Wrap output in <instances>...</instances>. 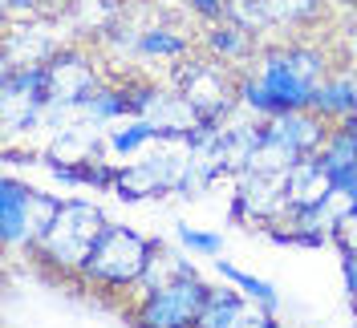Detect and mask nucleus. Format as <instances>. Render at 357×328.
I'll use <instances>...</instances> for the list:
<instances>
[{
    "mask_svg": "<svg viewBox=\"0 0 357 328\" xmlns=\"http://www.w3.org/2000/svg\"><path fill=\"white\" fill-rule=\"evenodd\" d=\"M337 69L329 45L317 37L264 41L260 53L240 69V109L252 118H276L284 109H309L312 89Z\"/></svg>",
    "mask_w": 357,
    "mask_h": 328,
    "instance_id": "1",
    "label": "nucleus"
},
{
    "mask_svg": "<svg viewBox=\"0 0 357 328\" xmlns=\"http://www.w3.org/2000/svg\"><path fill=\"white\" fill-rule=\"evenodd\" d=\"M155 247H158V240L142 235L138 227L110 223L98 235L89 260L82 263L77 284L98 288L106 296H134L138 284H142V276H146V267H151V260H155Z\"/></svg>",
    "mask_w": 357,
    "mask_h": 328,
    "instance_id": "2",
    "label": "nucleus"
},
{
    "mask_svg": "<svg viewBox=\"0 0 357 328\" xmlns=\"http://www.w3.org/2000/svg\"><path fill=\"white\" fill-rule=\"evenodd\" d=\"M106 227H110V219L93 198H61V211L49 223V231L37 240L33 260L61 280H77L82 263L89 260L93 243Z\"/></svg>",
    "mask_w": 357,
    "mask_h": 328,
    "instance_id": "3",
    "label": "nucleus"
},
{
    "mask_svg": "<svg viewBox=\"0 0 357 328\" xmlns=\"http://www.w3.org/2000/svg\"><path fill=\"white\" fill-rule=\"evenodd\" d=\"M61 198L66 195L41 191L29 178H17L13 171L0 178V240H4V251L33 256L37 240L49 231V223L61 211Z\"/></svg>",
    "mask_w": 357,
    "mask_h": 328,
    "instance_id": "4",
    "label": "nucleus"
},
{
    "mask_svg": "<svg viewBox=\"0 0 357 328\" xmlns=\"http://www.w3.org/2000/svg\"><path fill=\"white\" fill-rule=\"evenodd\" d=\"M167 81L183 89V97L199 109L203 122H227L240 109V69L203 53V49L183 57L167 73Z\"/></svg>",
    "mask_w": 357,
    "mask_h": 328,
    "instance_id": "5",
    "label": "nucleus"
},
{
    "mask_svg": "<svg viewBox=\"0 0 357 328\" xmlns=\"http://www.w3.org/2000/svg\"><path fill=\"white\" fill-rule=\"evenodd\" d=\"M207 292H211V284L195 267L187 276H175V280L158 284L155 292L138 296L130 308V320L134 328H195L203 304H207Z\"/></svg>",
    "mask_w": 357,
    "mask_h": 328,
    "instance_id": "6",
    "label": "nucleus"
},
{
    "mask_svg": "<svg viewBox=\"0 0 357 328\" xmlns=\"http://www.w3.org/2000/svg\"><path fill=\"white\" fill-rule=\"evenodd\" d=\"M134 97V118L151 122L162 138H191V134L203 126L199 109L183 97V89L171 86L167 77H142V73H130L126 77Z\"/></svg>",
    "mask_w": 357,
    "mask_h": 328,
    "instance_id": "7",
    "label": "nucleus"
},
{
    "mask_svg": "<svg viewBox=\"0 0 357 328\" xmlns=\"http://www.w3.org/2000/svg\"><path fill=\"white\" fill-rule=\"evenodd\" d=\"M110 77V69L102 61V53L93 49V41H69L61 45L49 61H45V81H49V106L77 109L82 97H89L93 89Z\"/></svg>",
    "mask_w": 357,
    "mask_h": 328,
    "instance_id": "8",
    "label": "nucleus"
},
{
    "mask_svg": "<svg viewBox=\"0 0 357 328\" xmlns=\"http://www.w3.org/2000/svg\"><path fill=\"white\" fill-rule=\"evenodd\" d=\"M66 17H33L21 24H4V45H0V69H21V65H45L66 37Z\"/></svg>",
    "mask_w": 357,
    "mask_h": 328,
    "instance_id": "9",
    "label": "nucleus"
},
{
    "mask_svg": "<svg viewBox=\"0 0 357 328\" xmlns=\"http://www.w3.org/2000/svg\"><path fill=\"white\" fill-rule=\"evenodd\" d=\"M268 320H272V312L260 304H252L231 284H223V288L211 284L207 304H203L195 328H268Z\"/></svg>",
    "mask_w": 357,
    "mask_h": 328,
    "instance_id": "10",
    "label": "nucleus"
},
{
    "mask_svg": "<svg viewBox=\"0 0 357 328\" xmlns=\"http://www.w3.org/2000/svg\"><path fill=\"white\" fill-rule=\"evenodd\" d=\"M329 122L321 118V114H312V109H284V114H276V118H268L264 122V134L268 138H276V142H284L296 158H309L325 146V138H329Z\"/></svg>",
    "mask_w": 357,
    "mask_h": 328,
    "instance_id": "11",
    "label": "nucleus"
},
{
    "mask_svg": "<svg viewBox=\"0 0 357 328\" xmlns=\"http://www.w3.org/2000/svg\"><path fill=\"white\" fill-rule=\"evenodd\" d=\"M260 37L256 33H248L244 24H236V21H215V24H203V33H199V49L203 53H211V57H220V61H227V65H236V69H244L256 53H260Z\"/></svg>",
    "mask_w": 357,
    "mask_h": 328,
    "instance_id": "12",
    "label": "nucleus"
},
{
    "mask_svg": "<svg viewBox=\"0 0 357 328\" xmlns=\"http://www.w3.org/2000/svg\"><path fill=\"white\" fill-rule=\"evenodd\" d=\"M312 114H321L329 126L337 122H349L357 114V77L349 65H337L321 86L312 89V102H309Z\"/></svg>",
    "mask_w": 357,
    "mask_h": 328,
    "instance_id": "13",
    "label": "nucleus"
},
{
    "mask_svg": "<svg viewBox=\"0 0 357 328\" xmlns=\"http://www.w3.org/2000/svg\"><path fill=\"white\" fill-rule=\"evenodd\" d=\"M158 138H162V134H158L151 122L126 118V122H118V126H110V130H102V154L110 158L114 166H126V162H138Z\"/></svg>",
    "mask_w": 357,
    "mask_h": 328,
    "instance_id": "14",
    "label": "nucleus"
},
{
    "mask_svg": "<svg viewBox=\"0 0 357 328\" xmlns=\"http://www.w3.org/2000/svg\"><path fill=\"white\" fill-rule=\"evenodd\" d=\"M317 158H321V166L333 175V182L341 187V191H349L357 178V122L349 118V122H337L333 130H329V138H325V146L317 150Z\"/></svg>",
    "mask_w": 357,
    "mask_h": 328,
    "instance_id": "15",
    "label": "nucleus"
},
{
    "mask_svg": "<svg viewBox=\"0 0 357 328\" xmlns=\"http://www.w3.org/2000/svg\"><path fill=\"white\" fill-rule=\"evenodd\" d=\"M284 187H289L292 207H325V203H329V195L337 191L333 175L321 166V158H317V154L301 158V162L292 166L289 175H284Z\"/></svg>",
    "mask_w": 357,
    "mask_h": 328,
    "instance_id": "16",
    "label": "nucleus"
},
{
    "mask_svg": "<svg viewBox=\"0 0 357 328\" xmlns=\"http://www.w3.org/2000/svg\"><path fill=\"white\" fill-rule=\"evenodd\" d=\"M215 263V272L223 276V284H231L240 296H248L252 304L268 308L272 316H276V308H280V292H276V284H268V280H260V276H252V272H244V267H236L231 260H211Z\"/></svg>",
    "mask_w": 357,
    "mask_h": 328,
    "instance_id": "17",
    "label": "nucleus"
},
{
    "mask_svg": "<svg viewBox=\"0 0 357 328\" xmlns=\"http://www.w3.org/2000/svg\"><path fill=\"white\" fill-rule=\"evenodd\" d=\"M325 0H268V17H272V33L289 29V33H301V29H312V24L325 21Z\"/></svg>",
    "mask_w": 357,
    "mask_h": 328,
    "instance_id": "18",
    "label": "nucleus"
},
{
    "mask_svg": "<svg viewBox=\"0 0 357 328\" xmlns=\"http://www.w3.org/2000/svg\"><path fill=\"white\" fill-rule=\"evenodd\" d=\"M175 243L183 251H191L195 260H220L223 256V231L215 227H195V223H175Z\"/></svg>",
    "mask_w": 357,
    "mask_h": 328,
    "instance_id": "19",
    "label": "nucleus"
},
{
    "mask_svg": "<svg viewBox=\"0 0 357 328\" xmlns=\"http://www.w3.org/2000/svg\"><path fill=\"white\" fill-rule=\"evenodd\" d=\"M301 158L284 146V142H276V138H268L256 146V154H252V162H248V171H256V175H289L292 166H296Z\"/></svg>",
    "mask_w": 357,
    "mask_h": 328,
    "instance_id": "20",
    "label": "nucleus"
},
{
    "mask_svg": "<svg viewBox=\"0 0 357 328\" xmlns=\"http://www.w3.org/2000/svg\"><path fill=\"white\" fill-rule=\"evenodd\" d=\"M227 21L244 24L248 33H256L264 41L272 33V17H268V0H227Z\"/></svg>",
    "mask_w": 357,
    "mask_h": 328,
    "instance_id": "21",
    "label": "nucleus"
},
{
    "mask_svg": "<svg viewBox=\"0 0 357 328\" xmlns=\"http://www.w3.org/2000/svg\"><path fill=\"white\" fill-rule=\"evenodd\" d=\"M341 276H345V292H349V304L357 300V256L341 251Z\"/></svg>",
    "mask_w": 357,
    "mask_h": 328,
    "instance_id": "22",
    "label": "nucleus"
},
{
    "mask_svg": "<svg viewBox=\"0 0 357 328\" xmlns=\"http://www.w3.org/2000/svg\"><path fill=\"white\" fill-rule=\"evenodd\" d=\"M268 328H289V325H280V320H276V316H272V320H268Z\"/></svg>",
    "mask_w": 357,
    "mask_h": 328,
    "instance_id": "23",
    "label": "nucleus"
},
{
    "mask_svg": "<svg viewBox=\"0 0 357 328\" xmlns=\"http://www.w3.org/2000/svg\"><path fill=\"white\" fill-rule=\"evenodd\" d=\"M349 69H354V77H357V57H354V61H349Z\"/></svg>",
    "mask_w": 357,
    "mask_h": 328,
    "instance_id": "24",
    "label": "nucleus"
},
{
    "mask_svg": "<svg viewBox=\"0 0 357 328\" xmlns=\"http://www.w3.org/2000/svg\"><path fill=\"white\" fill-rule=\"evenodd\" d=\"M118 4H138V0H118Z\"/></svg>",
    "mask_w": 357,
    "mask_h": 328,
    "instance_id": "25",
    "label": "nucleus"
},
{
    "mask_svg": "<svg viewBox=\"0 0 357 328\" xmlns=\"http://www.w3.org/2000/svg\"><path fill=\"white\" fill-rule=\"evenodd\" d=\"M354 320H357V300H354Z\"/></svg>",
    "mask_w": 357,
    "mask_h": 328,
    "instance_id": "26",
    "label": "nucleus"
},
{
    "mask_svg": "<svg viewBox=\"0 0 357 328\" xmlns=\"http://www.w3.org/2000/svg\"><path fill=\"white\" fill-rule=\"evenodd\" d=\"M354 122H357V114H354Z\"/></svg>",
    "mask_w": 357,
    "mask_h": 328,
    "instance_id": "27",
    "label": "nucleus"
},
{
    "mask_svg": "<svg viewBox=\"0 0 357 328\" xmlns=\"http://www.w3.org/2000/svg\"><path fill=\"white\" fill-rule=\"evenodd\" d=\"M325 4H329V0H325Z\"/></svg>",
    "mask_w": 357,
    "mask_h": 328,
    "instance_id": "28",
    "label": "nucleus"
}]
</instances>
